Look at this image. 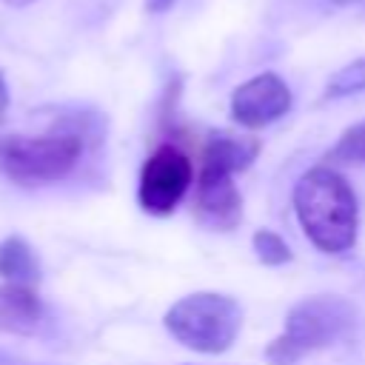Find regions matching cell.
Returning a JSON list of instances; mask_svg holds the SVG:
<instances>
[{"label": "cell", "mask_w": 365, "mask_h": 365, "mask_svg": "<svg viewBox=\"0 0 365 365\" xmlns=\"http://www.w3.org/2000/svg\"><path fill=\"white\" fill-rule=\"evenodd\" d=\"M0 365H34V362H29V359H23V356L0 348Z\"/></svg>", "instance_id": "9a60e30c"}, {"label": "cell", "mask_w": 365, "mask_h": 365, "mask_svg": "<svg viewBox=\"0 0 365 365\" xmlns=\"http://www.w3.org/2000/svg\"><path fill=\"white\" fill-rule=\"evenodd\" d=\"M194 180V165L188 154L171 143L154 148L148 160L140 168V182H137V202L143 211L154 217L171 214L182 197L188 194Z\"/></svg>", "instance_id": "5b68a950"}, {"label": "cell", "mask_w": 365, "mask_h": 365, "mask_svg": "<svg viewBox=\"0 0 365 365\" xmlns=\"http://www.w3.org/2000/svg\"><path fill=\"white\" fill-rule=\"evenodd\" d=\"M43 322V302L31 285L6 282L0 285V331L34 334Z\"/></svg>", "instance_id": "9c48e42d"}, {"label": "cell", "mask_w": 365, "mask_h": 365, "mask_svg": "<svg viewBox=\"0 0 365 365\" xmlns=\"http://www.w3.org/2000/svg\"><path fill=\"white\" fill-rule=\"evenodd\" d=\"M242 325V308L237 299L214 291H197L177 299L165 311L168 334L191 351L222 354L234 345Z\"/></svg>", "instance_id": "277c9868"}, {"label": "cell", "mask_w": 365, "mask_h": 365, "mask_svg": "<svg viewBox=\"0 0 365 365\" xmlns=\"http://www.w3.org/2000/svg\"><path fill=\"white\" fill-rule=\"evenodd\" d=\"M291 103L294 97H291L288 83L274 71H262L234 88L231 117L242 128H265L277 123L282 114H288Z\"/></svg>", "instance_id": "8992f818"}, {"label": "cell", "mask_w": 365, "mask_h": 365, "mask_svg": "<svg viewBox=\"0 0 365 365\" xmlns=\"http://www.w3.org/2000/svg\"><path fill=\"white\" fill-rule=\"evenodd\" d=\"M259 154V140L257 137H245V134H231V131H217L205 140L202 145V157H200V168H211V171H225V174H237L245 171Z\"/></svg>", "instance_id": "ba28073f"}, {"label": "cell", "mask_w": 365, "mask_h": 365, "mask_svg": "<svg viewBox=\"0 0 365 365\" xmlns=\"http://www.w3.org/2000/svg\"><path fill=\"white\" fill-rule=\"evenodd\" d=\"M251 245H254L259 262H265V265H282V262L291 259V248H288V242L277 231H268V228L257 231Z\"/></svg>", "instance_id": "4fadbf2b"}, {"label": "cell", "mask_w": 365, "mask_h": 365, "mask_svg": "<svg viewBox=\"0 0 365 365\" xmlns=\"http://www.w3.org/2000/svg\"><path fill=\"white\" fill-rule=\"evenodd\" d=\"M6 111H9V86H6V77L0 71V123L6 120Z\"/></svg>", "instance_id": "5bb4252c"}, {"label": "cell", "mask_w": 365, "mask_h": 365, "mask_svg": "<svg viewBox=\"0 0 365 365\" xmlns=\"http://www.w3.org/2000/svg\"><path fill=\"white\" fill-rule=\"evenodd\" d=\"M294 211L305 237L322 254H345L356 242V194L331 165H317L297 180Z\"/></svg>", "instance_id": "6da1fadb"}, {"label": "cell", "mask_w": 365, "mask_h": 365, "mask_svg": "<svg viewBox=\"0 0 365 365\" xmlns=\"http://www.w3.org/2000/svg\"><path fill=\"white\" fill-rule=\"evenodd\" d=\"M0 277L9 282L31 285L40 277V262L23 237H6L0 242Z\"/></svg>", "instance_id": "30bf717a"}, {"label": "cell", "mask_w": 365, "mask_h": 365, "mask_svg": "<svg viewBox=\"0 0 365 365\" xmlns=\"http://www.w3.org/2000/svg\"><path fill=\"white\" fill-rule=\"evenodd\" d=\"M83 154V134L74 128H54L37 137H0V171L17 185H43L63 180Z\"/></svg>", "instance_id": "3957f363"}, {"label": "cell", "mask_w": 365, "mask_h": 365, "mask_svg": "<svg viewBox=\"0 0 365 365\" xmlns=\"http://www.w3.org/2000/svg\"><path fill=\"white\" fill-rule=\"evenodd\" d=\"M356 311L336 294H317L297 302L285 317V331L271 339L265 359L271 365H294L311 351H319L342 339L354 328Z\"/></svg>", "instance_id": "7a4b0ae2"}, {"label": "cell", "mask_w": 365, "mask_h": 365, "mask_svg": "<svg viewBox=\"0 0 365 365\" xmlns=\"http://www.w3.org/2000/svg\"><path fill=\"white\" fill-rule=\"evenodd\" d=\"M6 6H14V9H23V6H29V3H34V0H3Z\"/></svg>", "instance_id": "e0dca14e"}, {"label": "cell", "mask_w": 365, "mask_h": 365, "mask_svg": "<svg viewBox=\"0 0 365 365\" xmlns=\"http://www.w3.org/2000/svg\"><path fill=\"white\" fill-rule=\"evenodd\" d=\"M334 6H351V3H359V0H331Z\"/></svg>", "instance_id": "ac0fdd59"}, {"label": "cell", "mask_w": 365, "mask_h": 365, "mask_svg": "<svg viewBox=\"0 0 365 365\" xmlns=\"http://www.w3.org/2000/svg\"><path fill=\"white\" fill-rule=\"evenodd\" d=\"M325 160L339 165H365V120L345 128Z\"/></svg>", "instance_id": "8fae6325"}, {"label": "cell", "mask_w": 365, "mask_h": 365, "mask_svg": "<svg viewBox=\"0 0 365 365\" xmlns=\"http://www.w3.org/2000/svg\"><path fill=\"white\" fill-rule=\"evenodd\" d=\"M174 3H177V0H145V9H148L151 14H163V11H168Z\"/></svg>", "instance_id": "2e32d148"}, {"label": "cell", "mask_w": 365, "mask_h": 365, "mask_svg": "<svg viewBox=\"0 0 365 365\" xmlns=\"http://www.w3.org/2000/svg\"><path fill=\"white\" fill-rule=\"evenodd\" d=\"M362 91H365V57H356L348 66H342L339 71H334L325 86L328 100H339V97H351V94H362Z\"/></svg>", "instance_id": "7c38bea8"}, {"label": "cell", "mask_w": 365, "mask_h": 365, "mask_svg": "<svg viewBox=\"0 0 365 365\" xmlns=\"http://www.w3.org/2000/svg\"><path fill=\"white\" fill-rule=\"evenodd\" d=\"M194 217L211 231H231L242 220V197L234 185V174L200 168L194 182Z\"/></svg>", "instance_id": "52a82bcc"}]
</instances>
